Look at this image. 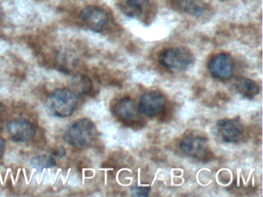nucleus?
I'll return each instance as SVG.
<instances>
[{"instance_id": "obj_4", "label": "nucleus", "mask_w": 263, "mask_h": 197, "mask_svg": "<svg viewBox=\"0 0 263 197\" xmlns=\"http://www.w3.org/2000/svg\"><path fill=\"white\" fill-rule=\"evenodd\" d=\"M80 19L87 29L93 32H102L108 23L109 18L107 12L102 8L89 6L84 8L80 13Z\"/></svg>"}, {"instance_id": "obj_11", "label": "nucleus", "mask_w": 263, "mask_h": 197, "mask_svg": "<svg viewBox=\"0 0 263 197\" xmlns=\"http://www.w3.org/2000/svg\"><path fill=\"white\" fill-rule=\"evenodd\" d=\"M234 89L246 98H252L258 95L259 87L254 80L242 76H235L232 80Z\"/></svg>"}, {"instance_id": "obj_17", "label": "nucleus", "mask_w": 263, "mask_h": 197, "mask_svg": "<svg viewBox=\"0 0 263 197\" xmlns=\"http://www.w3.org/2000/svg\"><path fill=\"white\" fill-rule=\"evenodd\" d=\"M6 147V142L5 140H4V138L0 136V159L4 155V151H5Z\"/></svg>"}, {"instance_id": "obj_6", "label": "nucleus", "mask_w": 263, "mask_h": 197, "mask_svg": "<svg viewBox=\"0 0 263 197\" xmlns=\"http://www.w3.org/2000/svg\"><path fill=\"white\" fill-rule=\"evenodd\" d=\"M208 68L214 78L219 80H228L232 78L235 69V63L230 55L220 53L210 60Z\"/></svg>"}, {"instance_id": "obj_5", "label": "nucleus", "mask_w": 263, "mask_h": 197, "mask_svg": "<svg viewBox=\"0 0 263 197\" xmlns=\"http://www.w3.org/2000/svg\"><path fill=\"white\" fill-rule=\"evenodd\" d=\"M165 105L164 95L160 92L152 91L141 95L138 107L140 113L147 117H155L163 112Z\"/></svg>"}, {"instance_id": "obj_7", "label": "nucleus", "mask_w": 263, "mask_h": 197, "mask_svg": "<svg viewBox=\"0 0 263 197\" xmlns=\"http://www.w3.org/2000/svg\"><path fill=\"white\" fill-rule=\"evenodd\" d=\"M7 131L10 139L16 143L30 141L36 132L33 125L25 119L12 120L7 124Z\"/></svg>"}, {"instance_id": "obj_15", "label": "nucleus", "mask_w": 263, "mask_h": 197, "mask_svg": "<svg viewBox=\"0 0 263 197\" xmlns=\"http://www.w3.org/2000/svg\"><path fill=\"white\" fill-rule=\"evenodd\" d=\"M76 85L81 91V93L87 95L91 92L93 88V83L91 80L87 75H82L78 78V81L76 80Z\"/></svg>"}, {"instance_id": "obj_1", "label": "nucleus", "mask_w": 263, "mask_h": 197, "mask_svg": "<svg viewBox=\"0 0 263 197\" xmlns=\"http://www.w3.org/2000/svg\"><path fill=\"white\" fill-rule=\"evenodd\" d=\"M78 95L68 89H58L47 98L46 106L50 113L60 118L70 116L76 109Z\"/></svg>"}, {"instance_id": "obj_8", "label": "nucleus", "mask_w": 263, "mask_h": 197, "mask_svg": "<svg viewBox=\"0 0 263 197\" xmlns=\"http://www.w3.org/2000/svg\"><path fill=\"white\" fill-rule=\"evenodd\" d=\"M180 149L184 153L197 160L204 158L209 153L208 141L200 135H187L180 142Z\"/></svg>"}, {"instance_id": "obj_9", "label": "nucleus", "mask_w": 263, "mask_h": 197, "mask_svg": "<svg viewBox=\"0 0 263 197\" xmlns=\"http://www.w3.org/2000/svg\"><path fill=\"white\" fill-rule=\"evenodd\" d=\"M115 116L123 123L132 124L140 120V112L135 102L130 98H121L114 106Z\"/></svg>"}, {"instance_id": "obj_16", "label": "nucleus", "mask_w": 263, "mask_h": 197, "mask_svg": "<svg viewBox=\"0 0 263 197\" xmlns=\"http://www.w3.org/2000/svg\"><path fill=\"white\" fill-rule=\"evenodd\" d=\"M150 192V188L148 187H135L132 189V195L135 196H147Z\"/></svg>"}, {"instance_id": "obj_2", "label": "nucleus", "mask_w": 263, "mask_h": 197, "mask_svg": "<svg viewBox=\"0 0 263 197\" xmlns=\"http://www.w3.org/2000/svg\"><path fill=\"white\" fill-rule=\"evenodd\" d=\"M97 135V128L90 119L83 118L75 121L67 129L64 140L75 148L89 146Z\"/></svg>"}, {"instance_id": "obj_13", "label": "nucleus", "mask_w": 263, "mask_h": 197, "mask_svg": "<svg viewBox=\"0 0 263 197\" xmlns=\"http://www.w3.org/2000/svg\"><path fill=\"white\" fill-rule=\"evenodd\" d=\"M147 2V0H124L121 4V10L127 16H139L144 11Z\"/></svg>"}, {"instance_id": "obj_18", "label": "nucleus", "mask_w": 263, "mask_h": 197, "mask_svg": "<svg viewBox=\"0 0 263 197\" xmlns=\"http://www.w3.org/2000/svg\"><path fill=\"white\" fill-rule=\"evenodd\" d=\"M66 154L65 149L64 148H61V149H58V150L55 151L53 152V155H56L58 158H61V157L64 156Z\"/></svg>"}, {"instance_id": "obj_12", "label": "nucleus", "mask_w": 263, "mask_h": 197, "mask_svg": "<svg viewBox=\"0 0 263 197\" xmlns=\"http://www.w3.org/2000/svg\"><path fill=\"white\" fill-rule=\"evenodd\" d=\"M173 4L179 10L196 16L204 11V6L199 0H173Z\"/></svg>"}, {"instance_id": "obj_14", "label": "nucleus", "mask_w": 263, "mask_h": 197, "mask_svg": "<svg viewBox=\"0 0 263 197\" xmlns=\"http://www.w3.org/2000/svg\"><path fill=\"white\" fill-rule=\"evenodd\" d=\"M30 164L36 169H44L54 167L57 165V162L50 155H41L33 157L30 161Z\"/></svg>"}, {"instance_id": "obj_19", "label": "nucleus", "mask_w": 263, "mask_h": 197, "mask_svg": "<svg viewBox=\"0 0 263 197\" xmlns=\"http://www.w3.org/2000/svg\"><path fill=\"white\" fill-rule=\"evenodd\" d=\"M222 1H223V0H222Z\"/></svg>"}, {"instance_id": "obj_3", "label": "nucleus", "mask_w": 263, "mask_h": 197, "mask_svg": "<svg viewBox=\"0 0 263 197\" xmlns=\"http://www.w3.org/2000/svg\"><path fill=\"white\" fill-rule=\"evenodd\" d=\"M160 63L172 72H182L193 63V54L184 47H175L164 51L160 55Z\"/></svg>"}, {"instance_id": "obj_10", "label": "nucleus", "mask_w": 263, "mask_h": 197, "mask_svg": "<svg viewBox=\"0 0 263 197\" xmlns=\"http://www.w3.org/2000/svg\"><path fill=\"white\" fill-rule=\"evenodd\" d=\"M220 137L226 143H235L243 133V126L238 119H224L217 124Z\"/></svg>"}]
</instances>
